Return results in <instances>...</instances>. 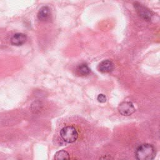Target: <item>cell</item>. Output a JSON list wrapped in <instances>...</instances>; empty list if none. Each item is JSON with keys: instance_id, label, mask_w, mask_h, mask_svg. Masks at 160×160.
<instances>
[{"instance_id": "6da1fadb", "label": "cell", "mask_w": 160, "mask_h": 160, "mask_svg": "<svg viewBox=\"0 0 160 160\" xmlns=\"http://www.w3.org/2000/svg\"><path fill=\"white\" fill-rule=\"evenodd\" d=\"M156 155V149L154 147L150 144H142L140 145L136 150L135 156L139 160H151Z\"/></svg>"}, {"instance_id": "7a4b0ae2", "label": "cell", "mask_w": 160, "mask_h": 160, "mask_svg": "<svg viewBox=\"0 0 160 160\" xmlns=\"http://www.w3.org/2000/svg\"><path fill=\"white\" fill-rule=\"evenodd\" d=\"M60 136L64 141L68 143H72L77 140L78 138V132L74 127L68 126L61 129Z\"/></svg>"}, {"instance_id": "3957f363", "label": "cell", "mask_w": 160, "mask_h": 160, "mask_svg": "<svg viewBox=\"0 0 160 160\" xmlns=\"http://www.w3.org/2000/svg\"><path fill=\"white\" fill-rule=\"evenodd\" d=\"M118 111L121 114L128 116L134 112L135 108L131 102L124 101L119 105Z\"/></svg>"}, {"instance_id": "277c9868", "label": "cell", "mask_w": 160, "mask_h": 160, "mask_svg": "<svg viewBox=\"0 0 160 160\" xmlns=\"http://www.w3.org/2000/svg\"><path fill=\"white\" fill-rule=\"evenodd\" d=\"M134 6L139 16H141L142 18L146 20H150L151 19L152 14L151 12L146 7L138 2H135L134 4Z\"/></svg>"}, {"instance_id": "5b68a950", "label": "cell", "mask_w": 160, "mask_h": 160, "mask_svg": "<svg viewBox=\"0 0 160 160\" xmlns=\"http://www.w3.org/2000/svg\"><path fill=\"white\" fill-rule=\"evenodd\" d=\"M27 37L24 34L16 33L12 36L11 39V42L14 46H21L26 41Z\"/></svg>"}, {"instance_id": "8992f818", "label": "cell", "mask_w": 160, "mask_h": 160, "mask_svg": "<svg viewBox=\"0 0 160 160\" xmlns=\"http://www.w3.org/2000/svg\"><path fill=\"white\" fill-rule=\"evenodd\" d=\"M114 68V64L110 60H104L101 61L99 66L98 69L102 72H109L112 71Z\"/></svg>"}, {"instance_id": "52a82bcc", "label": "cell", "mask_w": 160, "mask_h": 160, "mask_svg": "<svg viewBox=\"0 0 160 160\" xmlns=\"http://www.w3.org/2000/svg\"><path fill=\"white\" fill-rule=\"evenodd\" d=\"M50 16V11L49 9L47 6L42 7L38 13V18L39 20L41 21H46L47 20Z\"/></svg>"}, {"instance_id": "ba28073f", "label": "cell", "mask_w": 160, "mask_h": 160, "mask_svg": "<svg viewBox=\"0 0 160 160\" xmlns=\"http://www.w3.org/2000/svg\"><path fill=\"white\" fill-rule=\"evenodd\" d=\"M90 69L86 64H80L77 68V72L78 74L82 76H86L89 74L90 73Z\"/></svg>"}, {"instance_id": "9c48e42d", "label": "cell", "mask_w": 160, "mask_h": 160, "mask_svg": "<svg viewBox=\"0 0 160 160\" xmlns=\"http://www.w3.org/2000/svg\"><path fill=\"white\" fill-rule=\"evenodd\" d=\"M54 159L56 160L69 159V154L64 150H61L56 152L54 156Z\"/></svg>"}, {"instance_id": "30bf717a", "label": "cell", "mask_w": 160, "mask_h": 160, "mask_svg": "<svg viewBox=\"0 0 160 160\" xmlns=\"http://www.w3.org/2000/svg\"><path fill=\"white\" fill-rule=\"evenodd\" d=\"M97 99L100 102H105L106 101V98L105 95L103 94H99L97 97Z\"/></svg>"}]
</instances>
